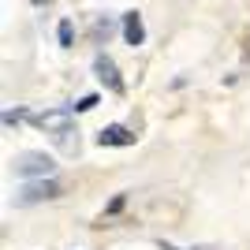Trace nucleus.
I'll return each instance as SVG.
<instances>
[{"mask_svg":"<svg viewBox=\"0 0 250 250\" xmlns=\"http://www.w3.org/2000/svg\"><path fill=\"white\" fill-rule=\"evenodd\" d=\"M52 157L49 153H19L15 157V176L19 179H49L52 172Z\"/></svg>","mask_w":250,"mask_h":250,"instance_id":"f257e3e1","label":"nucleus"},{"mask_svg":"<svg viewBox=\"0 0 250 250\" xmlns=\"http://www.w3.org/2000/svg\"><path fill=\"white\" fill-rule=\"evenodd\" d=\"M71 116H75V108L63 104V108H52V112H30V124L49 131V135L56 138V135H63V131H71Z\"/></svg>","mask_w":250,"mask_h":250,"instance_id":"f03ea898","label":"nucleus"},{"mask_svg":"<svg viewBox=\"0 0 250 250\" xmlns=\"http://www.w3.org/2000/svg\"><path fill=\"white\" fill-rule=\"evenodd\" d=\"M63 194V183H56V179H30L26 187L19 190V206H34V202H45V198H60Z\"/></svg>","mask_w":250,"mask_h":250,"instance_id":"7ed1b4c3","label":"nucleus"},{"mask_svg":"<svg viewBox=\"0 0 250 250\" xmlns=\"http://www.w3.org/2000/svg\"><path fill=\"white\" fill-rule=\"evenodd\" d=\"M94 75L108 86V90H112V94H124V90H127L124 79H120V67L112 63V56H108V52H97V56H94Z\"/></svg>","mask_w":250,"mask_h":250,"instance_id":"20e7f679","label":"nucleus"},{"mask_svg":"<svg viewBox=\"0 0 250 250\" xmlns=\"http://www.w3.org/2000/svg\"><path fill=\"white\" fill-rule=\"evenodd\" d=\"M135 131L131 127H124V124H108V127H101L97 131V146H135Z\"/></svg>","mask_w":250,"mask_h":250,"instance_id":"39448f33","label":"nucleus"},{"mask_svg":"<svg viewBox=\"0 0 250 250\" xmlns=\"http://www.w3.org/2000/svg\"><path fill=\"white\" fill-rule=\"evenodd\" d=\"M124 42L127 45H142L146 42V26H142V15H138V11H127L124 15Z\"/></svg>","mask_w":250,"mask_h":250,"instance_id":"423d86ee","label":"nucleus"},{"mask_svg":"<svg viewBox=\"0 0 250 250\" xmlns=\"http://www.w3.org/2000/svg\"><path fill=\"white\" fill-rule=\"evenodd\" d=\"M56 38H60L63 49H71V42H75V26H71V19H60V26H56Z\"/></svg>","mask_w":250,"mask_h":250,"instance_id":"0eeeda50","label":"nucleus"},{"mask_svg":"<svg viewBox=\"0 0 250 250\" xmlns=\"http://www.w3.org/2000/svg\"><path fill=\"white\" fill-rule=\"evenodd\" d=\"M71 108H75V112H90V108H97V94H86L83 101H79V104H71Z\"/></svg>","mask_w":250,"mask_h":250,"instance_id":"6e6552de","label":"nucleus"},{"mask_svg":"<svg viewBox=\"0 0 250 250\" xmlns=\"http://www.w3.org/2000/svg\"><path fill=\"white\" fill-rule=\"evenodd\" d=\"M124 206H127V194H116V198L108 202V209H104V217H112V213H120Z\"/></svg>","mask_w":250,"mask_h":250,"instance_id":"1a4fd4ad","label":"nucleus"},{"mask_svg":"<svg viewBox=\"0 0 250 250\" xmlns=\"http://www.w3.org/2000/svg\"><path fill=\"white\" fill-rule=\"evenodd\" d=\"M94 30H97V38H101V34L108 38V34H112V22H108V19H97V22H94Z\"/></svg>","mask_w":250,"mask_h":250,"instance_id":"9d476101","label":"nucleus"},{"mask_svg":"<svg viewBox=\"0 0 250 250\" xmlns=\"http://www.w3.org/2000/svg\"><path fill=\"white\" fill-rule=\"evenodd\" d=\"M161 250H217V247H172V243L161 239Z\"/></svg>","mask_w":250,"mask_h":250,"instance_id":"9b49d317","label":"nucleus"},{"mask_svg":"<svg viewBox=\"0 0 250 250\" xmlns=\"http://www.w3.org/2000/svg\"><path fill=\"white\" fill-rule=\"evenodd\" d=\"M34 4H49V0H34Z\"/></svg>","mask_w":250,"mask_h":250,"instance_id":"f8f14e48","label":"nucleus"}]
</instances>
